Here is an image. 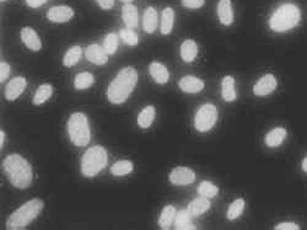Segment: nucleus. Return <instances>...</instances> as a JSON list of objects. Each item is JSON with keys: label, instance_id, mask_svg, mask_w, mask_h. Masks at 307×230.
<instances>
[{"label": "nucleus", "instance_id": "cd10ccee", "mask_svg": "<svg viewBox=\"0 0 307 230\" xmlns=\"http://www.w3.org/2000/svg\"><path fill=\"white\" fill-rule=\"evenodd\" d=\"M82 55V49L79 46H74L72 48H69L64 54L63 58V64L66 67H73L80 61Z\"/></svg>", "mask_w": 307, "mask_h": 230}, {"label": "nucleus", "instance_id": "2eb2a0df", "mask_svg": "<svg viewBox=\"0 0 307 230\" xmlns=\"http://www.w3.org/2000/svg\"><path fill=\"white\" fill-rule=\"evenodd\" d=\"M218 16H219L220 22L225 26H230L234 22L231 0H220L218 4Z\"/></svg>", "mask_w": 307, "mask_h": 230}, {"label": "nucleus", "instance_id": "20e7f679", "mask_svg": "<svg viewBox=\"0 0 307 230\" xmlns=\"http://www.w3.org/2000/svg\"><path fill=\"white\" fill-rule=\"evenodd\" d=\"M44 207L43 202L41 199L35 198L26 202L21 207H19L13 214L9 217L7 222L8 230H20L27 226L32 220L38 217V214L42 212Z\"/></svg>", "mask_w": 307, "mask_h": 230}, {"label": "nucleus", "instance_id": "39448f33", "mask_svg": "<svg viewBox=\"0 0 307 230\" xmlns=\"http://www.w3.org/2000/svg\"><path fill=\"white\" fill-rule=\"evenodd\" d=\"M107 165V153L105 148L95 146L88 148L81 159V172L86 178L97 175Z\"/></svg>", "mask_w": 307, "mask_h": 230}, {"label": "nucleus", "instance_id": "ea45409f", "mask_svg": "<svg viewBox=\"0 0 307 230\" xmlns=\"http://www.w3.org/2000/svg\"><path fill=\"white\" fill-rule=\"evenodd\" d=\"M4 140H5V133L4 131H0V147H4Z\"/></svg>", "mask_w": 307, "mask_h": 230}, {"label": "nucleus", "instance_id": "f3484780", "mask_svg": "<svg viewBox=\"0 0 307 230\" xmlns=\"http://www.w3.org/2000/svg\"><path fill=\"white\" fill-rule=\"evenodd\" d=\"M150 74H151L152 79L158 84H166L170 79V73H168L167 68L164 64L159 63V62H152L149 67Z\"/></svg>", "mask_w": 307, "mask_h": 230}, {"label": "nucleus", "instance_id": "f8f14e48", "mask_svg": "<svg viewBox=\"0 0 307 230\" xmlns=\"http://www.w3.org/2000/svg\"><path fill=\"white\" fill-rule=\"evenodd\" d=\"M178 85L179 89L187 94H197L204 89V81H203L202 79L196 78V76L192 75L183 76L181 80H179Z\"/></svg>", "mask_w": 307, "mask_h": 230}, {"label": "nucleus", "instance_id": "7ed1b4c3", "mask_svg": "<svg viewBox=\"0 0 307 230\" xmlns=\"http://www.w3.org/2000/svg\"><path fill=\"white\" fill-rule=\"evenodd\" d=\"M301 11L295 4H283L273 13L269 19V27L274 32H285L299 25Z\"/></svg>", "mask_w": 307, "mask_h": 230}, {"label": "nucleus", "instance_id": "9d476101", "mask_svg": "<svg viewBox=\"0 0 307 230\" xmlns=\"http://www.w3.org/2000/svg\"><path fill=\"white\" fill-rule=\"evenodd\" d=\"M74 16V10L70 7L60 5V7H53L47 13V17L52 22L63 23L68 22Z\"/></svg>", "mask_w": 307, "mask_h": 230}, {"label": "nucleus", "instance_id": "f03ea898", "mask_svg": "<svg viewBox=\"0 0 307 230\" xmlns=\"http://www.w3.org/2000/svg\"><path fill=\"white\" fill-rule=\"evenodd\" d=\"M5 172H7L10 184L16 188H27L32 182L31 165L25 158L19 154L9 155L4 160Z\"/></svg>", "mask_w": 307, "mask_h": 230}, {"label": "nucleus", "instance_id": "4be33fe9", "mask_svg": "<svg viewBox=\"0 0 307 230\" xmlns=\"http://www.w3.org/2000/svg\"><path fill=\"white\" fill-rule=\"evenodd\" d=\"M192 215L190 212L187 211V209H185V211H179L178 213L176 214L175 218V226L177 230H196L197 226L193 225V224L191 223L192 220Z\"/></svg>", "mask_w": 307, "mask_h": 230}, {"label": "nucleus", "instance_id": "423d86ee", "mask_svg": "<svg viewBox=\"0 0 307 230\" xmlns=\"http://www.w3.org/2000/svg\"><path fill=\"white\" fill-rule=\"evenodd\" d=\"M68 132H69L70 140L76 147L87 146L91 138V132L86 116L81 112L73 113L68 121Z\"/></svg>", "mask_w": 307, "mask_h": 230}, {"label": "nucleus", "instance_id": "393cba45", "mask_svg": "<svg viewBox=\"0 0 307 230\" xmlns=\"http://www.w3.org/2000/svg\"><path fill=\"white\" fill-rule=\"evenodd\" d=\"M176 218V209L173 206H166L164 209H162L160 218H159V225H160L161 229H170L171 224L173 223Z\"/></svg>", "mask_w": 307, "mask_h": 230}, {"label": "nucleus", "instance_id": "a211bd4d", "mask_svg": "<svg viewBox=\"0 0 307 230\" xmlns=\"http://www.w3.org/2000/svg\"><path fill=\"white\" fill-rule=\"evenodd\" d=\"M209 208H210V200L203 196L193 199L190 205L187 206V211L190 212L193 217H198V215L204 214Z\"/></svg>", "mask_w": 307, "mask_h": 230}, {"label": "nucleus", "instance_id": "b1692460", "mask_svg": "<svg viewBox=\"0 0 307 230\" xmlns=\"http://www.w3.org/2000/svg\"><path fill=\"white\" fill-rule=\"evenodd\" d=\"M175 22V11L172 8H166L161 14V34L170 35Z\"/></svg>", "mask_w": 307, "mask_h": 230}, {"label": "nucleus", "instance_id": "aec40b11", "mask_svg": "<svg viewBox=\"0 0 307 230\" xmlns=\"http://www.w3.org/2000/svg\"><path fill=\"white\" fill-rule=\"evenodd\" d=\"M159 15L154 8H147L143 15V28L147 34H152L158 27Z\"/></svg>", "mask_w": 307, "mask_h": 230}, {"label": "nucleus", "instance_id": "58836bf2", "mask_svg": "<svg viewBox=\"0 0 307 230\" xmlns=\"http://www.w3.org/2000/svg\"><path fill=\"white\" fill-rule=\"evenodd\" d=\"M47 2H48V0H26V3H27L29 8H40L42 7L43 4H46Z\"/></svg>", "mask_w": 307, "mask_h": 230}, {"label": "nucleus", "instance_id": "9b49d317", "mask_svg": "<svg viewBox=\"0 0 307 230\" xmlns=\"http://www.w3.org/2000/svg\"><path fill=\"white\" fill-rule=\"evenodd\" d=\"M26 89V79L23 76H16L7 85L5 89V97L9 101H14L19 97Z\"/></svg>", "mask_w": 307, "mask_h": 230}, {"label": "nucleus", "instance_id": "0eeeda50", "mask_svg": "<svg viewBox=\"0 0 307 230\" xmlns=\"http://www.w3.org/2000/svg\"><path fill=\"white\" fill-rule=\"evenodd\" d=\"M218 120V110L214 105L205 104L200 106L194 117V126L197 131L208 132L214 127Z\"/></svg>", "mask_w": 307, "mask_h": 230}, {"label": "nucleus", "instance_id": "bb28decb", "mask_svg": "<svg viewBox=\"0 0 307 230\" xmlns=\"http://www.w3.org/2000/svg\"><path fill=\"white\" fill-rule=\"evenodd\" d=\"M94 81H95V78H94V75L91 74V73L82 72V73H79V74L75 76L74 87H75L78 90H85V89H88L90 87H93Z\"/></svg>", "mask_w": 307, "mask_h": 230}, {"label": "nucleus", "instance_id": "c756f323", "mask_svg": "<svg viewBox=\"0 0 307 230\" xmlns=\"http://www.w3.org/2000/svg\"><path fill=\"white\" fill-rule=\"evenodd\" d=\"M133 171V164L129 160H119L112 165L111 174L114 176H125Z\"/></svg>", "mask_w": 307, "mask_h": 230}, {"label": "nucleus", "instance_id": "6e6552de", "mask_svg": "<svg viewBox=\"0 0 307 230\" xmlns=\"http://www.w3.org/2000/svg\"><path fill=\"white\" fill-rule=\"evenodd\" d=\"M196 180V174L190 167L178 166L173 169L170 174V181L171 184L177 186H186L191 185Z\"/></svg>", "mask_w": 307, "mask_h": 230}, {"label": "nucleus", "instance_id": "4468645a", "mask_svg": "<svg viewBox=\"0 0 307 230\" xmlns=\"http://www.w3.org/2000/svg\"><path fill=\"white\" fill-rule=\"evenodd\" d=\"M21 40L25 43V46L27 47L31 51H40L42 43H41L40 37H38L37 32L31 27H23L21 30Z\"/></svg>", "mask_w": 307, "mask_h": 230}, {"label": "nucleus", "instance_id": "a878e982", "mask_svg": "<svg viewBox=\"0 0 307 230\" xmlns=\"http://www.w3.org/2000/svg\"><path fill=\"white\" fill-rule=\"evenodd\" d=\"M154 119H155V107L154 106H147L139 113L138 125H139L140 128H149L152 125Z\"/></svg>", "mask_w": 307, "mask_h": 230}, {"label": "nucleus", "instance_id": "c9c22d12", "mask_svg": "<svg viewBox=\"0 0 307 230\" xmlns=\"http://www.w3.org/2000/svg\"><path fill=\"white\" fill-rule=\"evenodd\" d=\"M9 74H10V66L5 62L0 63V81L4 82L8 79Z\"/></svg>", "mask_w": 307, "mask_h": 230}, {"label": "nucleus", "instance_id": "e433bc0d", "mask_svg": "<svg viewBox=\"0 0 307 230\" xmlns=\"http://www.w3.org/2000/svg\"><path fill=\"white\" fill-rule=\"evenodd\" d=\"M277 230H299L300 226L295 223H280L275 226Z\"/></svg>", "mask_w": 307, "mask_h": 230}, {"label": "nucleus", "instance_id": "1a4fd4ad", "mask_svg": "<svg viewBox=\"0 0 307 230\" xmlns=\"http://www.w3.org/2000/svg\"><path fill=\"white\" fill-rule=\"evenodd\" d=\"M277 85H278V81H277L275 76L265 74L256 82L255 88H253V93L257 96H267L277 89Z\"/></svg>", "mask_w": 307, "mask_h": 230}, {"label": "nucleus", "instance_id": "dca6fc26", "mask_svg": "<svg viewBox=\"0 0 307 230\" xmlns=\"http://www.w3.org/2000/svg\"><path fill=\"white\" fill-rule=\"evenodd\" d=\"M122 19L128 28H135L139 23V14L137 7L132 4H126L122 8Z\"/></svg>", "mask_w": 307, "mask_h": 230}, {"label": "nucleus", "instance_id": "a19ab883", "mask_svg": "<svg viewBox=\"0 0 307 230\" xmlns=\"http://www.w3.org/2000/svg\"><path fill=\"white\" fill-rule=\"evenodd\" d=\"M302 169H303V171H305V172H307V156L305 159H303V161H302Z\"/></svg>", "mask_w": 307, "mask_h": 230}, {"label": "nucleus", "instance_id": "7c9ffc66", "mask_svg": "<svg viewBox=\"0 0 307 230\" xmlns=\"http://www.w3.org/2000/svg\"><path fill=\"white\" fill-rule=\"evenodd\" d=\"M243 209H244V200L242 198L235 199L234 202L229 206V209H227V218H229L230 220L237 219V218L242 214Z\"/></svg>", "mask_w": 307, "mask_h": 230}, {"label": "nucleus", "instance_id": "5701e85b", "mask_svg": "<svg viewBox=\"0 0 307 230\" xmlns=\"http://www.w3.org/2000/svg\"><path fill=\"white\" fill-rule=\"evenodd\" d=\"M181 58L185 62H193L198 54V46L193 40H186L181 45Z\"/></svg>", "mask_w": 307, "mask_h": 230}, {"label": "nucleus", "instance_id": "f257e3e1", "mask_svg": "<svg viewBox=\"0 0 307 230\" xmlns=\"http://www.w3.org/2000/svg\"><path fill=\"white\" fill-rule=\"evenodd\" d=\"M138 81V73L134 68L127 67L118 73L107 89L108 100L114 105L127 101Z\"/></svg>", "mask_w": 307, "mask_h": 230}, {"label": "nucleus", "instance_id": "f704fd0d", "mask_svg": "<svg viewBox=\"0 0 307 230\" xmlns=\"http://www.w3.org/2000/svg\"><path fill=\"white\" fill-rule=\"evenodd\" d=\"M205 0H182V5L187 9H199L204 5Z\"/></svg>", "mask_w": 307, "mask_h": 230}, {"label": "nucleus", "instance_id": "473e14b6", "mask_svg": "<svg viewBox=\"0 0 307 230\" xmlns=\"http://www.w3.org/2000/svg\"><path fill=\"white\" fill-rule=\"evenodd\" d=\"M118 48V36L116 34H108L103 41V49L107 54H114Z\"/></svg>", "mask_w": 307, "mask_h": 230}, {"label": "nucleus", "instance_id": "412c9836", "mask_svg": "<svg viewBox=\"0 0 307 230\" xmlns=\"http://www.w3.org/2000/svg\"><path fill=\"white\" fill-rule=\"evenodd\" d=\"M286 134H288V132H286L285 128H283V127H277V128L271 129L269 133L265 135V144H267L268 147H270V148L279 147L280 144L284 141Z\"/></svg>", "mask_w": 307, "mask_h": 230}, {"label": "nucleus", "instance_id": "79ce46f5", "mask_svg": "<svg viewBox=\"0 0 307 230\" xmlns=\"http://www.w3.org/2000/svg\"><path fill=\"white\" fill-rule=\"evenodd\" d=\"M123 3H126V4H131V3L133 2V0H122Z\"/></svg>", "mask_w": 307, "mask_h": 230}, {"label": "nucleus", "instance_id": "4c0bfd02", "mask_svg": "<svg viewBox=\"0 0 307 230\" xmlns=\"http://www.w3.org/2000/svg\"><path fill=\"white\" fill-rule=\"evenodd\" d=\"M97 4L105 10H110V9L113 8L114 0H97Z\"/></svg>", "mask_w": 307, "mask_h": 230}, {"label": "nucleus", "instance_id": "72a5a7b5", "mask_svg": "<svg viewBox=\"0 0 307 230\" xmlns=\"http://www.w3.org/2000/svg\"><path fill=\"white\" fill-rule=\"evenodd\" d=\"M119 36L123 40V42L127 43L128 46H137L138 42H139L138 35L132 28H122L119 32Z\"/></svg>", "mask_w": 307, "mask_h": 230}, {"label": "nucleus", "instance_id": "2f4dec72", "mask_svg": "<svg viewBox=\"0 0 307 230\" xmlns=\"http://www.w3.org/2000/svg\"><path fill=\"white\" fill-rule=\"evenodd\" d=\"M198 193L200 196L206 197V198H212L219 193V188L217 187L214 184L209 181H203L202 184L198 186Z\"/></svg>", "mask_w": 307, "mask_h": 230}, {"label": "nucleus", "instance_id": "c85d7f7f", "mask_svg": "<svg viewBox=\"0 0 307 230\" xmlns=\"http://www.w3.org/2000/svg\"><path fill=\"white\" fill-rule=\"evenodd\" d=\"M53 95V88L52 85L44 84L38 88L36 94L34 96V104L35 105H42L47 100Z\"/></svg>", "mask_w": 307, "mask_h": 230}, {"label": "nucleus", "instance_id": "6ab92c4d", "mask_svg": "<svg viewBox=\"0 0 307 230\" xmlns=\"http://www.w3.org/2000/svg\"><path fill=\"white\" fill-rule=\"evenodd\" d=\"M221 95H223V99L227 102L235 101L236 97H237V94H236L235 90V79L232 76L227 75L221 81Z\"/></svg>", "mask_w": 307, "mask_h": 230}, {"label": "nucleus", "instance_id": "ddd939ff", "mask_svg": "<svg viewBox=\"0 0 307 230\" xmlns=\"http://www.w3.org/2000/svg\"><path fill=\"white\" fill-rule=\"evenodd\" d=\"M85 55L91 63L96 66H103L108 62V54L106 53L103 47L99 45H90L85 51Z\"/></svg>", "mask_w": 307, "mask_h": 230}, {"label": "nucleus", "instance_id": "37998d69", "mask_svg": "<svg viewBox=\"0 0 307 230\" xmlns=\"http://www.w3.org/2000/svg\"><path fill=\"white\" fill-rule=\"evenodd\" d=\"M2 2H7V0H2Z\"/></svg>", "mask_w": 307, "mask_h": 230}]
</instances>
